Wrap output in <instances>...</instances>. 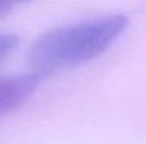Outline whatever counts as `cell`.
<instances>
[{
	"instance_id": "6da1fadb",
	"label": "cell",
	"mask_w": 146,
	"mask_h": 144,
	"mask_svg": "<svg viewBox=\"0 0 146 144\" xmlns=\"http://www.w3.org/2000/svg\"><path fill=\"white\" fill-rule=\"evenodd\" d=\"M127 17L115 14L47 31L30 50L31 73L39 79L103 54L126 30Z\"/></svg>"
},
{
	"instance_id": "3957f363",
	"label": "cell",
	"mask_w": 146,
	"mask_h": 144,
	"mask_svg": "<svg viewBox=\"0 0 146 144\" xmlns=\"http://www.w3.org/2000/svg\"><path fill=\"white\" fill-rule=\"evenodd\" d=\"M19 45V37L11 33H0V64L6 60Z\"/></svg>"
},
{
	"instance_id": "7a4b0ae2",
	"label": "cell",
	"mask_w": 146,
	"mask_h": 144,
	"mask_svg": "<svg viewBox=\"0 0 146 144\" xmlns=\"http://www.w3.org/2000/svg\"><path fill=\"white\" fill-rule=\"evenodd\" d=\"M39 81L34 73L0 78V118L25 104L37 88Z\"/></svg>"
},
{
	"instance_id": "5b68a950",
	"label": "cell",
	"mask_w": 146,
	"mask_h": 144,
	"mask_svg": "<svg viewBox=\"0 0 146 144\" xmlns=\"http://www.w3.org/2000/svg\"><path fill=\"white\" fill-rule=\"evenodd\" d=\"M16 2H28V0H16Z\"/></svg>"
},
{
	"instance_id": "277c9868",
	"label": "cell",
	"mask_w": 146,
	"mask_h": 144,
	"mask_svg": "<svg viewBox=\"0 0 146 144\" xmlns=\"http://www.w3.org/2000/svg\"><path fill=\"white\" fill-rule=\"evenodd\" d=\"M14 2L16 0H0V12H5L6 9H9Z\"/></svg>"
}]
</instances>
